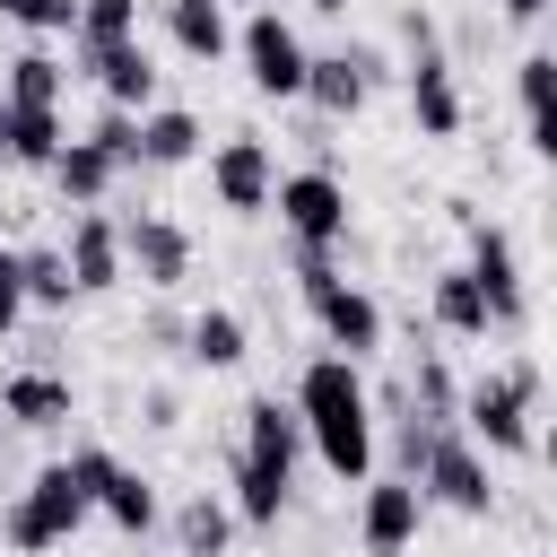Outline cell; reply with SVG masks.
<instances>
[{
    "label": "cell",
    "instance_id": "6da1fadb",
    "mask_svg": "<svg viewBox=\"0 0 557 557\" xmlns=\"http://www.w3.org/2000/svg\"><path fill=\"white\" fill-rule=\"evenodd\" d=\"M296 418H305V444L322 453L331 479H374V400L348 357H313L296 374Z\"/></svg>",
    "mask_w": 557,
    "mask_h": 557
},
{
    "label": "cell",
    "instance_id": "7a4b0ae2",
    "mask_svg": "<svg viewBox=\"0 0 557 557\" xmlns=\"http://www.w3.org/2000/svg\"><path fill=\"white\" fill-rule=\"evenodd\" d=\"M296 287H305V313L322 322V339H331V357H366V348H383V305L366 296V287H348L339 270H331V252H305L296 244Z\"/></svg>",
    "mask_w": 557,
    "mask_h": 557
},
{
    "label": "cell",
    "instance_id": "3957f363",
    "mask_svg": "<svg viewBox=\"0 0 557 557\" xmlns=\"http://www.w3.org/2000/svg\"><path fill=\"white\" fill-rule=\"evenodd\" d=\"M531 400H540V366H505V374H479L453 409V426L487 453H531Z\"/></svg>",
    "mask_w": 557,
    "mask_h": 557
},
{
    "label": "cell",
    "instance_id": "277c9868",
    "mask_svg": "<svg viewBox=\"0 0 557 557\" xmlns=\"http://www.w3.org/2000/svg\"><path fill=\"white\" fill-rule=\"evenodd\" d=\"M96 505L78 496V479H70V461H44L26 487H17V505L0 513V540L17 548V557H44V548H61L78 522H87Z\"/></svg>",
    "mask_w": 557,
    "mask_h": 557
},
{
    "label": "cell",
    "instance_id": "5b68a950",
    "mask_svg": "<svg viewBox=\"0 0 557 557\" xmlns=\"http://www.w3.org/2000/svg\"><path fill=\"white\" fill-rule=\"evenodd\" d=\"M270 200H278V226H287L305 252H331V244L348 235V183H339V174H322V165L278 174V183H270Z\"/></svg>",
    "mask_w": 557,
    "mask_h": 557
},
{
    "label": "cell",
    "instance_id": "8992f818",
    "mask_svg": "<svg viewBox=\"0 0 557 557\" xmlns=\"http://www.w3.org/2000/svg\"><path fill=\"white\" fill-rule=\"evenodd\" d=\"M418 496H435V505H453V513H487V505H496V487H487V453H479L461 426H426Z\"/></svg>",
    "mask_w": 557,
    "mask_h": 557
},
{
    "label": "cell",
    "instance_id": "52a82bcc",
    "mask_svg": "<svg viewBox=\"0 0 557 557\" xmlns=\"http://www.w3.org/2000/svg\"><path fill=\"white\" fill-rule=\"evenodd\" d=\"M461 235H470V278H479V296H487V331H513L522 322V261H513V235L496 226V218H470L461 209Z\"/></svg>",
    "mask_w": 557,
    "mask_h": 557
},
{
    "label": "cell",
    "instance_id": "ba28073f",
    "mask_svg": "<svg viewBox=\"0 0 557 557\" xmlns=\"http://www.w3.org/2000/svg\"><path fill=\"white\" fill-rule=\"evenodd\" d=\"M235 52H244V78L261 87V96H305V44H296V26L278 17V9H252L244 17V35H235Z\"/></svg>",
    "mask_w": 557,
    "mask_h": 557
},
{
    "label": "cell",
    "instance_id": "9c48e42d",
    "mask_svg": "<svg viewBox=\"0 0 557 557\" xmlns=\"http://www.w3.org/2000/svg\"><path fill=\"white\" fill-rule=\"evenodd\" d=\"M270 183H278V165H270V148H261L252 131H235V139L209 148V191H218V209L252 218V209H270Z\"/></svg>",
    "mask_w": 557,
    "mask_h": 557
},
{
    "label": "cell",
    "instance_id": "30bf717a",
    "mask_svg": "<svg viewBox=\"0 0 557 557\" xmlns=\"http://www.w3.org/2000/svg\"><path fill=\"white\" fill-rule=\"evenodd\" d=\"M418 487L392 470V479H366V505H357V540H366V557H409V540H418Z\"/></svg>",
    "mask_w": 557,
    "mask_h": 557
},
{
    "label": "cell",
    "instance_id": "8fae6325",
    "mask_svg": "<svg viewBox=\"0 0 557 557\" xmlns=\"http://www.w3.org/2000/svg\"><path fill=\"white\" fill-rule=\"evenodd\" d=\"M235 453L261 461V470H278V479H296V453H305V418H296V400H278V392L244 400V444H235Z\"/></svg>",
    "mask_w": 557,
    "mask_h": 557
},
{
    "label": "cell",
    "instance_id": "7c38bea8",
    "mask_svg": "<svg viewBox=\"0 0 557 557\" xmlns=\"http://www.w3.org/2000/svg\"><path fill=\"white\" fill-rule=\"evenodd\" d=\"M78 70L104 87V104L113 113H148V96H157V52L131 35V44H104V52H78Z\"/></svg>",
    "mask_w": 557,
    "mask_h": 557
},
{
    "label": "cell",
    "instance_id": "4fadbf2b",
    "mask_svg": "<svg viewBox=\"0 0 557 557\" xmlns=\"http://www.w3.org/2000/svg\"><path fill=\"white\" fill-rule=\"evenodd\" d=\"M61 261H70V287H78V296H104V287H122V226H113L104 209H78V226H70Z\"/></svg>",
    "mask_w": 557,
    "mask_h": 557
},
{
    "label": "cell",
    "instance_id": "5bb4252c",
    "mask_svg": "<svg viewBox=\"0 0 557 557\" xmlns=\"http://www.w3.org/2000/svg\"><path fill=\"white\" fill-rule=\"evenodd\" d=\"M122 270H139L148 287H183L191 278V235L174 218H131L122 226Z\"/></svg>",
    "mask_w": 557,
    "mask_h": 557
},
{
    "label": "cell",
    "instance_id": "9a60e30c",
    "mask_svg": "<svg viewBox=\"0 0 557 557\" xmlns=\"http://www.w3.org/2000/svg\"><path fill=\"white\" fill-rule=\"evenodd\" d=\"M409 113H418L426 139H453L461 131V87H453V61L444 52H418L409 61Z\"/></svg>",
    "mask_w": 557,
    "mask_h": 557
},
{
    "label": "cell",
    "instance_id": "2e32d148",
    "mask_svg": "<svg viewBox=\"0 0 557 557\" xmlns=\"http://www.w3.org/2000/svg\"><path fill=\"white\" fill-rule=\"evenodd\" d=\"M165 44H174L183 61H218V52H235L226 0H165Z\"/></svg>",
    "mask_w": 557,
    "mask_h": 557
},
{
    "label": "cell",
    "instance_id": "e0dca14e",
    "mask_svg": "<svg viewBox=\"0 0 557 557\" xmlns=\"http://www.w3.org/2000/svg\"><path fill=\"white\" fill-rule=\"evenodd\" d=\"M366 87H374V61H366V52H313V61H305V96H313L322 113H357Z\"/></svg>",
    "mask_w": 557,
    "mask_h": 557
},
{
    "label": "cell",
    "instance_id": "ac0fdd59",
    "mask_svg": "<svg viewBox=\"0 0 557 557\" xmlns=\"http://www.w3.org/2000/svg\"><path fill=\"white\" fill-rule=\"evenodd\" d=\"M513 96H522L531 148L548 157V148H557V113H548V96H557V52H522V61H513Z\"/></svg>",
    "mask_w": 557,
    "mask_h": 557
},
{
    "label": "cell",
    "instance_id": "d6986e66",
    "mask_svg": "<svg viewBox=\"0 0 557 557\" xmlns=\"http://www.w3.org/2000/svg\"><path fill=\"white\" fill-rule=\"evenodd\" d=\"M44 174L61 183V200H78V209H96V200L113 191V174H122V165H113V157H104L96 139H61V157H52Z\"/></svg>",
    "mask_w": 557,
    "mask_h": 557
},
{
    "label": "cell",
    "instance_id": "ffe728a7",
    "mask_svg": "<svg viewBox=\"0 0 557 557\" xmlns=\"http://www.w3.org/2000/svg\"><path fill=\"white\" fill-rule=\"evenodd\" d=\"M0 409L17 418V426H61L78 400H70V383L61 374H44V366H26V374H9L0 383Z\"/></svg>",
    "mask_w": 557,
    "mask_h": 557
},
{
    "label": "cell",
    "instance_id": "44dd1931",
    "mask_svg": "<svg viewBox=\"0 0 557 557\" xmlns=\"http://www.w3.org/2000/svg\"><path fill=\"white\" fill-rule=\"evenodd\" d=\"M191 157H200V113H183V104L139 113V165H191Z\"/></svg>",
    "mask_w": 557,
    "mask_h": 557
},
{
    "label": "cell",
    "instance_id": "7402d4cb",
    "mask_svg": "<svg viewBox=\"0 0 557 557\" xmlns=\"http://www.w3.org/2000/svg\"><path fill=\"white\" fill-rule=\"evenodd\" d=\"M226 487H235V505H226V513H235V522H252V531H270V522L287 513V487H296V479H278V470H261V461H244V453H235V479H226Z\"/></svg>",
    "mask_w": 557,
    "mask_h": 557
},
{
    "label": "cell",
    "instance_id": "603a6c76",
    "mask_svg": "<svg viewBox=\"0 0 557 557\" xmlns=\"http://www.w3.org/2000/svg\"><path fill=\"white\" fill-rule=\"evenodd\" d=\"M435 322L453 331V339H487V296H479V278L470 270H435Z\"/></svg>",
    "mask_w": 557,
    "mask_h": 557
},
{
    "label": "cell",
    "instance_id": "cb8c5ba5",
    "mask_svg": "<svg viewBox=\"0 0 557 557\" xmlns=\"http://www.w3.org/2000/svg\"><path fill=\"white\" fill-rule=\"evenodd\" d=\"M96 513H104L122 540L157 531V479H139V470H113V479H104V496H96Z\"/></svg>",
    "mask_w": 557,
    "mask_h": 557
},
{
    "label": "cell",
    "instance_id": "d4e9b609",
    "mask_svg": "<svg viewBox=\"0 0 557 557\" xmlns=\"http://www.w3.org/2000/svg\"><path fill=\"white\" fill-rule=\"evenodd\" d=\"M61 87H70V70H61L44 44H35V52H17V61H9V78H0V96H9V104H44V113H61Z\"/></svg>",
    "mask_w": 557,
    "mask_h": 557
},
{
    "label": "cell",
    "instance_id": "484cf974",
    "mask_svg": "<svg viewBox=\"0 0 557 557\" xmlns=\"http://www.w3.org/2000/svg\"><path fill=\"white\" fill-rule=\"evenodd\" d=\"M191 348V366H209V374H226V366H244V322L226 313V305H209V313H191V331H183Z\"/></svg>",
    "mask_w": 557,
    "mask_h": 557
},
{
    "label": "cell",
    "instance_id": "4316f807",
    "mask_svg": "<svg viewBox=\"0 0 557 557\" xmlns=\"http://www.w3.org/2000/svg\"><path fill=\"white\" fill-rule=\"evenodd\" d=\"M9 165H52L61 157V113H44V104H9V148H0Z\"/></svg>",
    "mask_w": 557,
    "mask_h": 557
},
{
    "label": "cell",
    "instance_id": "83f0119b",
    "mask_svg": "<svg viewBox=\"0 0 557 557\" xmlns=\"http://www.w3.org/2000/svg\"><path fill=\"white\" fill-rule=\"evenodd\" d=\"M226 540H235V513H226L218 496H191V505L174 513V548H183V557H226Z\"/></svg>",
    "mask_w": 557,
    "mask_h": 557
},
{
    "label": "cell",
    "instance_id": "f1b7e54d",
    "mask_svg": "<svg viewBox=\"0 0 557 557\" xmlns=\"http://www.w3.org/2000/svg\"><path fill=\"white\" fill-rule=\"evenodd\" d=\"M78 52H104V44H131L139 35V0H78Z\"/></svg>",
    "mask_w": 557,
    "mask_h": 557
},
{
    "label": "cell",
    "instance_id": "f546056e",
    "mask_svg": "<svg viewBox=\"0 0 557 557\" xmlns=\"http://www.w3.org/2000/svg\"><path fill=\"white\" fill-rule=\"evenodd\" d=\"M17 287H26V305H70L78 296L61 252H17Z\"/></svg>",
    "mask_w": 557,
    "mask_h": 557
},
{
    "label": "cell",
    "instance_id": "4dcf8cb0",
    "mask_svg": "<svg viewBox=\"0 0 557 557\" xmlns=\"http://www.w3.org/2000/svg\"><path fill=\"white\" fill-rule=\"evenodd\" d=\"M0 17L26 26V35H70L78 26V0H0Z\"/></svg>",
    "mask_w": 557,
    "mask_h": 557
},
{
    "label": "cell",
    "instance_id": "1f68e13d",
    "mask_svg": "<svg viewBox=\"0 0 557 557\" xmlns=\"http://www.w3.org/2000/svg\"><path fill=\"white\" fill-rule=\"evenodd\" d=\"M418 400H426V418H418V426H453V409H461V392H453V374H444V357H418Z\"/></svg>",
    "mask_w": 557,
    "mask_h": 557
},
{
    "label": "cell",
    "instance_id": "d6a6232c",
    "mask_svg": "<svg viewBox=\"0 0 557 557\" xmlns=\"http://www.w3.org/2000/svg\"><path fill=\"white\" fill-rule=\"evenodd\" d=\"M87 139H96V148H104V157H113V165H139V113H113V104H104V113H96V131H87Z\"/></svg>",
    "mask_w": 557,
    "mask_h": 557
},
{
    "label": "cell",
    "instance_id": "836d02e7",
    "mask_svg": "<svg viewBox=\"0 0 557 557\" xmlns=\"http://www.w3.org/2000/svg\"><path fill=\"white\" fill-rule=\"evenodd\" d=\"M113 470H122V461H113L104 444H78V453H70V479H78V496H87V505L104 496V479H113Z\"/></svg>",
    "mask_w": 557,
    "mask_h": 557
},
{
    "label": "cell",
    "instance_id": "e575fe53",
    "mask_svg": "<svg viewBox=\"0 0 557 557\" xmlns=\"http://www.w3.org/2000/svg\"><path fill=\"white\" fill-rule=\"evenodd\" d=\"M17 313H26V287H17V252H0V339L17 331Z\"/></svg>",
    "mask_w": 557,
    "mask_h": 557
},
{
    "label": "cell",
    "instance_id": "d590c367",
    "mask_svg": "<svg viewBox=\"0 0 557 557\" xmlns=\"http://www.w3.org/2000/svg\"><path fill=\"white\" fill-rule=\"evenodd\" d=\"M496 9H505V17H513V26H531V17H548V9H557V0H496Z\"/></svg>",
    "mask_w": 557,
    "mask_h": 557
},
{
    "label": "cell",
    "instance_id": "8d00e7d4",
    "mask_svg": "<svg viewBox=\"0 0 557 557\" xmlns=\"http://www.w3.org/2000/svg\"><path fill=\"white\" fill-rule=\"evenodd\" d=\"M305 9H313V17H348V0H305Z\"/></svg>",
    "mask_w": 557,
    "mask_h": 557
},
{
    "label": "cell",
    "instance_id": "74e56055",
    "mask_svg": "<svg viewBox=\"0 0 557 557\" xmlns=\"http://www.w3.org/2000/svg\"><path fill=\"white\" fill-rule=\"evenodd\" d=\"M0 148H9V96H0Z\"/></svg>",
    "mask_w": 557,
    "mask_h": 557
}]
</instances>
